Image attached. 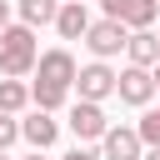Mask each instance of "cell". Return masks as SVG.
<instances>
[{
  "label": "cell",
  "mask_w": 160,
  "mask_h": 160,
  "mask_svg": "<svg viewBox=\"0 0 160 160\" xmlns=\"http://www.w3.org/2000/svg\"><path fill=\"white\" fill-rule=\"evenodd\" d=\"M70 80H75V55L65 45L35 55V85H30V105L40 110H60L65 95H70Z\"/></svg>",
  "instance_id": "6da1fadb"
},
{
  "label": "cell",
  "mask_w": 160,
  "mask_h": 160,
  "mask_svg": "<svg viewBox=\"0 0 160 160\" xmlns=\"http://www.w3.org/2000/svg\"><path fill=\"white\" fill-rule=\"evenodd\" d=\"M35 55H40L35 25H25V20L15 25V20H10V25L0 30V75H20V80H25V75L35 70Z\"/></svg>",
  "instance_id": "7a4b0ae2"
},
{
  "label": "cell",
  "mask_w": 160,
  "mask_h": 160,
  "mask_svg": "<svg viewBox=\"0 0 160 160\" xmlns=\"http://www.w3.org/2000/svg\"><path fill=\"white\" fill-rule=\"evenodd\" d=\"M80 40L90 45V55H95V60H110V55H120V50H125V25L105 15V20H90Z\"/></svg>",
  "instance_id": "3957f363"
},
{
  "label": "cell",
  "mask_w": 160,
  "mask_h": 160,
  "mask_svg": "<svg viewBox=\"0 0 160 160\" xmlns=\"http://www.w3.org/2000/svg\"><path fill=\"white\" fill-rule=\"evenodd\" d=\"M70 85L80 90V100H110L115 95V70L105 60H90V65H75V80Z\"/></svg>",
  "instance_id": "277c9868"
},
{
  "label": "cell",
  "mask_w": 160,
  "mask_h": 160,
  "mask_svg": "<svg viewBox=\"0 0 160 160\" xmlns=\"http://www.w3.org/2000/svg\"><path fill=\"white\" fill-rule=\"evenodd\" d=\"M115 95L125 105H150L155 100V80H150V65H125L115 75Z\"/></svg>",
  "instance_id": "5b68a950"
},
{
  "label": "cell",
  "mask_w": 160,
  "mask_h": 160,
  "mask_svg": "<svg viewBox=\"0 0 160 160\" xmlns=\"http://www.w3.org/2000/svg\"><path fill=\"white\" fill-rule=\"evenodd\" d=\"M100 5H105V15L120 20L125 30H145V25H155V15H160V0H100Z\"/></svg>",
  "instance_id": "8992f818"
},
{
  "label": "cell",
  "mask_w": 160,
  "mask_h": 160,
  "mask_svg": "<svg viewBox=\"0 0 160 160\" xmlns=\"http://www.w3.org/2000/svg\"><path fill=\"white\" fill-rule=\"evenodd\" d=\"M140 135H135V125H105V135H100V160H140Z\"/></svg>",
  "instance_id": "52a82bcc"
},
{
  "label": "cell",
  "mask_w": 160,
  "mask_h": 160,
  "mask_svg": "<svg viewBox=\"0 0 160 160\" xmlns=\"http://www.w3.org/2000/svg\"><path fill=\"white\" fill-rule=\"evenodd\" d=\"M105 110H100V100H75L70 105V135L75 140H100L105 135Z\"/></svg>",
  "instance_id": "ba28073f"
},
{
  "label": "cell",
  "mask_w": 160,
  "mask_h": 160,
  "mask_svg": "<svg viewBox=\"0 0 160 160\" xmlns=\"http://www.w3.org/2000/svg\"><path fill=\"white\" fill-rule=\"evenodd\" d=\"M55 135H60V120H55V110H30L25 120H20V140H30V150H50L55 145Z\"/></svg>",
  "instance_id": "9c48e42d"
},
{
  "label": "cell",
  "mask_w": 160,
  "mask_h": 160,
  "mask_svg": "<svg viewBox=\"0 0 160 160\" xmlns=\"http://www.w3.org/2000/svg\"><path fill=\"white\" fill-rule=\"evenodd\" d=\"M50 25L60 30V40H80V35H85V25H90L85 0H65V5L55 10V20H50Z\"/></svg>",
  "instance_id": "30bf717a"
},
{
  "label": "cell",
  "mask_w": 160,
  "mask_h": 160,
  "mask_svg": "<svg viewBox=\"0 0 160 160\" xmlns=\"http://www.w3.org/2000/svg\"><path fill=\"white\" fill-rule=\"evenodd\" d=\"M125 55L130 65H155L160 60V35L145 25V30H125Z\"/></svg>",
  "instance_id": "8fae6325"
},
{
  "label": "cell",
  "mask_w": 160,
  "mask_h": 160,
  "mask_svg": "<svg viewBox=\"0 0 160 160\" xmlns=\"http://www.w3.org/2000/svg\"><path fill=\"white\" fill-rule=\"evenodd\" d=\"M25 105H30V85H25L20 75H5V80H0V110L20 115Z\"/></svg>",
  "instance_id": "7c38bea8"
},
{
  "label": "cell",
  "mask_w": 160,
  "mask_h": 160,
  "mask_svg": "<svg viewBox=\"0 0 160 160\" xmlns=\"http://www.w3.org/2000/svg\"><path fill=\"white\" fill-rule=\"evenodd\" d=\"M15 10H20V20H25V25H50L60 5H55V0H20Z\"/></svg>",
  "instance_id": "4fadbf2b"
},
{
  "label": "cell",
  "mask_w": 160,
  "mask_h": 160,
  "mask_svg": "<svg viewBox=\"0 0 160 160\" xmlns=\"http://www.w3.org/2000/svg\"><path fill=\"white\" fill-rule=\"evenodd\" d=\"M135 135H140V145H160V105L140 115V125H135Z\"/></svg>",
  "instance_id": "5bb4252c"
},
{
  "label": "cell",
  "mask_w": 160,
  "mask_h": 160,
  "mask_svg": "<svg viewBox=\"0 0 160 160\" xmlns=\"http://www.w3.org/2000/svg\"><path fill=\"white\" fill-rule=\"evenodd\" d=\"M15 140H20V120H15L10 110H0V150H10Z\"/></svg>",
  "instance_id": "9a60e30c"
},
{
  "label": "cell",
  "mask_w": 160,
  "mask_h": 160,
  "mask_svg": "<svg viewBox=\"0 0 160 160\" xmlns=\"http://www.w3.org/2000/svg\"><path fill=\"white\" fill-rule=\"evenodd\" d=\"M60 160H100V155H95V150H90V145H85V140H80V145H75V150H70V155H60Z\"/></svg>",
  "instance_id": "2e32d148"
},
{
  "label": "cell",
  "mask_w": 160,
  "mask_h": 160,
  "mask_svg": "<svg viewBox=\"0 0 160 160\" xmlns=\"http://www.w3.org/2000/svg\"><path fill=\"white\" fill-rule=\"evenodd\" d=\"M140 160H160V145H145V150H140Z\"/></svg>",
  "instance_id": "e0dca14e"
},
{
  "label": "cell",
  "mask_w": 160,
  "mask_h": 160,
  "mask_svg": "<svg viewBox=\"0 0 160 160\" xmlns=\"http://www.w3.org/2000/svg\"><path fill=\"white\" fill-rule=\"evenodd\" d=\"M10 25V0H0V30Z\"/></svg>",
  "instance_id": "ac0fdd59"
},
{
  "label": "cell",
  "mask_w": 160,
  "mask_h": 160,
  "mask_svg": "<svg viewBox=\"0 0 160 160\" xmlns=\"http://www.w3.org/2000/svg\"><path fill=\"white\" fill-rule=\"evenodd\" d=\"M150 80H155V90H160V60H155V65H150Z\"/></svg>",
  "instance_id": "d6986e66"
},
{
  "label": "cell",
  "mask_w": 160,
  "mask_h": 160,
  "mask_svg": "<svg viewBox=\"0 0 160 160\" xmlns=\"http://www.w3.org/2000/svg\"><path fill=\"white\" fill-rule=\"evenodd\" d=\"M25 160H50V155H45V150H30V155H25Z\"/></svg>",
  "instance_id": "ffe728a7"
},
{
  "label": "cell",
  "mask_w": 160,
  "mask_h": 160,
  "mask_svg": "<svg viewBox=\"0 0 160 160\" xmlns=\"http://www.w3.org/2000/svg\"><path fill=\"white\" fill-rule=\"evenodd\" d=\"M0 160H10V155H5V150H0Z\"/></svg>",
  "instance_id": "44dd1931"
}]
</instances>
